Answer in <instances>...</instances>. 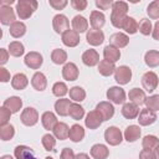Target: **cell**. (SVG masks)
I'll return each mask as SVG.
<instances>
[{
    "instance_id": "cell-27",
    "label": "cell",
    "mask_w": 159,
    "mask_h": 159,
    "mask_svg": "<svg viewBox=\"0 0 159 159\" xmlns=\"http://www.w3.org/2000/svg\"><path fill=\"white\" fill-rule=\"evenodd\" d=\"M52 132H53V135H55L57 139H60V140H65V139L68 138L70 128H68V125H67L66 123H63V122H58V123L55 125V128H53Z\"/></svg>"
},
{
    "instance_id": "cell-50",
    "label": "cell",
    "mask_w": 159,
    "mask_h": 159,
    "mask_svg": "<svg viewBox=\"0 0 159 159\" xmlns=\"http://www.w3.org/2000/svg\"><path fill=\"white\" fill-rule=\"evenodd\" d=\"M48 4H50V6L53 7L55 10H62L68 2H67V0H50Z\"/></svg>"
},
{
    "instance_id": "cell-46",
    "label": "cell",
    "mask_w": 159,
    "mask_h": 159,
    "mask_svg": "<svg viewBox=\"0 0 159 159\" xmlns=\"http://www.w3.org/2000/svg\"><path fill=\"white\" fill-rule=\"evenodd\" d=\"M41 142H42V145H43L45 150H48V152L53 150V148L56 145V139H55V137L52 134H45L42 137Z\"/></svg>"
},
{
    "instance_id": "cell-31",
    "label": "cell",
    "mask_w": 159,
    "mask_h": 159,
    "mask_svg": "<svg viewBox=\"0 0 159 159\" xmlns=\"http://www.w3.org/2000/svg\"><path fill=\"white\" fill-rule=\"evenodd\" d=\"M72 27L75 31H77L78 34L80 32H84L87 31L88 29V21L86 20V17L81 16V15H76L73 19H72Z\"/></svg>"
},
{
    "instance_id": "cell-4",
    "label": "cell",
    "mask_w": 159,
    "mask_h": 159,
    "mask_svg": "<svg viewBox=\"0 0 159 159\" xmlns=\"http://www.w3.org/2000/svg\"><path fill=\"white\" fill-rule=\"evenodd\" d=\"M20 119H21L22 124H25L27 127H32L39 122V113L35 108L27 107L22 111V113L20 116Z\"/></svg>"
},
{
    "instance_id": "cell-16",
    "label": "cell",
    "mask_w": 159,
    "mask_h": 159,
    "mask_svg": "<svg viewBox=\"0 0 159 159\" xmlns=\"http://www.w3.org/2000/svg\"><path fill=\"white\" fill-rule=\"evenodd\" d=\"M62 77L66 81H76L78 78V68L73 62H68L62 68Z\"/></svg>"
},
{
    "instance_id": "cell-25",
    "label": "cell",
    "mask_w": 159,
    "mask_h": 159,
    "mask_svg": "<svg viewBox=\"0 0 159 159\" xmlns=\"http://www.w3.org/2000/svg\"><path fill=\"white\" fill-rule=\"evenodd\" d=\"M31 84L36 91H43L47 86L46 76L42 72H36L31 78Z\"/></svg>"
},
{
    "instance_id": "cell-14",
    "label": "cell",
    "mask_w": 159,
    "mask_h": 159,
    "mask_svg": "<svg viewBox=\"0 0 159 159\" xmlns=\"http://www.w3.org/2000/svg\"><path fill=\"white\" fill-rule=\"evenodd\" d=\"M62 42L68 47H75L80 43V34L75 30H67L62 34Z\"/></svg>"
},
{
    "instance_id": "cell-52",
    "label": "cell",
    "mask_w": 159,
    "mask_h": 159,
    "mask_svg": "<svg viewBox=\"0 0 159 159\" xmlns=\"http://www.w3.org/2000/svg\"><path fill=\"white\" fill-rule=\"evenodd\" d=\"M87 4H88V2H87L86 0H72V1H71L72 7H73L75 10H78V11L84 10L86 6H87Z\"/></svg>"
},
{
    "instance_id": "cell-61",
    "label": "cell",
    "mask_w": 159,
    "mask_h": 159,
    "mask_svg": "<svg viewBox=\"0 0 159 159\" xmlns=\"http://www.w3.org/2000/svg\"><path fill=\"white\" fill-rule=\"evenodd\" d=\"M0 159H12V157H11V155H9V154H6V155H2Z\"/></svg>"
},
{
    "instance_id": "cell-42",
    "label": "cell",
    "mask_w": 159,
    "mask_h": 159,
    "mask_svg": "<svg viewBox=\"0 0 159 159\" xmlns=\"http://www.w3.org/2000/svg\"><path fill=\"white\" fill-rule=\"evenodd\" d=\"M70 117L75 120H80L83 118L84 116V109L82 106H80L78 103H72L71 107H70V112H68Z\"/></svg>"
},
{
    "instance_id": "cell-32",
    "label": "cell",
    "mask_w": 159,
    "mask_h": 159,
    "mask_svg": "<svg viewBox=\"0 0 159 159\" xmlns=\"http://www.w3.org/2000/svg\"><path fill=\"white\" fill-rule=\"evenodd\" d=\"M116 71V65L111 61H107V60H102L99 61V65H98V72L102 75V76H111L112 73H114Z\"/></svg>"
},
{
    "instance_id": "cell-40",
    "label": "cell",
    "mask_w": 159,
    "mask_h": 159,
    "mask_svg": "<svg viewBox=\"0 0 159 159\" xmlns=\"http://www.w3.org/2000/svg\"><path fill=\"white\" fill-rule=\"evenodd\" d=\"M51 60H52V62L56 63V65H62V63H65L66 60H67V53H66V51L62 50V48H55V50L52 51V53H51Z\"/></svg>"
},
{
    "instance_id": "cell-21",
    "label": "cell",
    "mask_w": 159,
    "mask_h": 159,
    "mask_svg": "<svg viewBox=\"0 0 159 159\" xmlns=\"http://www.w3.org/2000/svg\"><path fill=\"white\" fill-rule=\"evenodd\" d=\"M109 42H111V45H113L118 48H123L129 43V37L123 32H116L111 36Z\"/></svg>"
},
{
    "instance_id": "cell-37",
    "label": "cell",
    "mask_w": 159,
    "mask_h": 159,
    "mask_svg": "<svg viewBox=\"0 0 159 159\" xmlns=\"http://www.w3.org/2000/svg\"><path fill=\"white\" fill-rule=\"evenodd\" d=\"M144 61H145L147 66H149V67L159 66V51H155V50L148 51L144 56Z\"/></svg>"
},
{
    "instance_id": "cell-26",
    "label": "cell",
    "mask_w": 159,
    "mask_h": 159,
    "mask_svg": "<svg viewBox=\"0 0 159 159\" xmlns=\"http://www.w3.org/2000/svg\"><path fill=\"white\" fill-rule=\"evenodd\" d=\"M71 101L70 99H66V98H62V99H57L56 103H55V109H56V113L61 117H65V116H68V112H70V107H71Z\"/></svg>"
},
{
    "instance_id": "cell-47",
    "label": "cell",
    "mask_w": 159,
    "mask_h": 159,
    "mask_svg": "<svg viewBox=\"0 0 159 159\" xmlns=\"http://www.w3.org/2000/svg\"><path fill=\"white\" fill-rule=\"evenodd\" d=\"M67 92H68V88H67L66 83H63V82H56L53 84V87H52V93L56 97H58V98L60 97H63Z\"/></svg>"
},
{
    "instance_id": "cell-18",
    "label": "cell",
    "mask_w": 159,
    "mask_h": 159,
    "mask_svg": "<svg viewBox=\"0 0 159 159\" xmlns=\"http://www.w3.org/2000/svg\"><path fill=\"white\" fill-rule=\"evenodd\" d=\"M96 109L101 113V116L103 117V120H108L114 116V107L109 103V102H99L96 107Z\"/></svg>"
},
{
    "instance_id": "cell-12",
    "label": "cell",
    "mask_w": 159,
    "mask_h": 159,
    "mask_svg": "<svg viewBox=\"0 0 159 159\" xmlns=\"http://www.w3.org/2000/svg\"><path fill=\"white\" fill-rule=\"evenodd\" d=\"M157 120V114L154 111L149 109V108H144L140 111L139 116H138V122L140 125H150Z\"/></svg>"
},
{
    "instance_id": "cell-59",
    "label": "cell",
    "mask_w": 159,
    "mask_h": 159,
    "mask_svg": "<svg viewBox=\"0 0 159 159\" xmlns=\"http://www.w3.org/2000/svg\"><path fill=\"white\" fill-rule=\"evenodd\" d=\"M15 1L14 0H1L0 1V5H7V6H11V4H14Z\"/></svg>"
},
{
    "instance_id": "cell-56",
    "label": "cell",
    "mask_w": 159,
    "mask_h": 159,
    "mask_svg": "<svg viewBox=\"0 0 159 159\" xmlns=\"http://www.w3.org/2000/svg\"><path fill=\"white\" fill-rule=\"evenodd\" d=\"M9 58V51L5 48H0V65H5Z\"/></svg>"
},
{
    "instance_id": "cell-28",
    "label": "cell",
    "mask_w": 159,
    "mask_h": 159,
    "mask_svg": "<svg viewBox=\"0 0 159 159\" xmlns=\"http://www.w3.org/2000/svg\"><path fill=\"white\" fill-rule=\"evenodd\" d=\"M140 128H139V125H129V127H127L125 128V130H124V139L128 142V143H133V142H135L137 139H139V137H140Z\"/></svg>"
},
{
    "instance_id": "cell-57",
    "label": "cell",
    "mask_w": 159,
    "mask_h": 159,
    "mask_svg": "<svg viewBox=\"0 0 159 159\" xmlns=\"http://www.w3.org/2000/svg\"><path fill=\"white\" fill-rule=\"evenodd\" d=\"M152 36L154 40H159V21L155 22L154 27H153V31H152Z\"/></svg>"
},
{
    "instance_id": "cell-38",
    "label": "cell",
    "mask_w": 159,
    "mask_h": 159,
    "mask_svg": "<svg viewBox=\"0 0 159 159\" xmlns=\"http://www.w3.org/2000/svg\"><path fill=\"white\" fill-rule=\"evenodd\" d=\"M16 159H27L29 157L34 155V150L26 145H17L14 150Z\"/></svg>"
},
{
    "instance_id": "cell-36",
    "label": "cell",
    "mask_w": 159,
    "mask_h": 159,
    "mask_svg": "<svg viewBox=\"0 0 159 159\" xmlns=\"http://www.w3.org/2000/svg\"><path fill=\"white\" fill-rule=\"evenodd\" d=\"M142 147L148 150H155L159 147V139L155 135H145L142 140Z\"/></svg>"
},
{
    "instance_id": "cell-49",
    "label": "cell",
    "mask_w": 159,
    "mask_h": 159,
    "mask_svg": "<svg viewBox=\"0 0 159 159\" xmlns=\"http://www.w3.org/2000/svg\"><path fill=\"white\" fill-rule=\"evenodd\" d=\"M11 112L6 108V107H1L0 108V124L1 125H5V124H7V122H9V119H10V117H11Z\"/></svg>"
},
{
    "instance_id": "cell-1",
    "label": "cell",
    "mask_w": 159,
    "mask_h": 159,
    "mask_svg": "<svg viewBox=\"0 0 159 159\" xmlns=\"http://www.w3.org/2000/svg\"><path fill=\"white\" fill-rule=\"evenodd\" d=\"M128 12V4L124 1H116L112 5V14H111V22L114 27L122 29L123 22L127 17Z\"/></svg>"
},
{
    "instance_id": "cell-62",
    "label": "cell",
    "mask_w": 159,
    "mask_h": 159,
    "mask_svg": "<svg viewBox=\"0 0 159 159\" xmlns=\"http://www.w3.org/2000/svg\"><path fill=\"white\" fill-rule=\"evenodd\" d=\"M27 159H37V158H35V157H34V155H31V157H29V158H27Z\"/></svg>"
},
{
    "instance_id": "cell-17",
    "label": "cell",
    "mask_w": 159,
    "mask_h": 159,
    "mask_svg": "<svg viewBox=\"0 0 159 159\" xmlns=\"http://www.w3.org/2000/svg\"><path fill=\"white\" fill-rule=\"evenodd\" d=\"M139 106H137L135 103L133 102H128V103H124L123 104V108H122V114L124 118L127 119H134L139 116Z\"/></svg>"
},
{
    "instance_id": "cell-44",
    "label": "cell",
    "mask_w": 159,
    "mask_h": 159,
    "mask_svg": "<svg viewBox=\"0 0 159 159\" xmlns=\"http://www.w3.org/2000/svg\"><path fill=\"white\" fill-rule=\"evenodd\" d=\"M147 14L149 15L150 19L153 20H157L159 19V0H154L152 1L148 7H147Z\"/></svg>"
},
{
    "instance_id": "cell-45",
    "label": "cell",
    "mask_w": 159,
    "mask_h": 159,
    "mask_svg": "<svg viewBox=\"0 0 159 159\" xmlns=\"http://www.w3.org/2000/svg\"><path fill=\"white\" fill-rule=\"evenodd\" d=\"M138 31H139L142 35H144V36L150 35V34H152V31H153V26H152L150 20H148V19H142V20H140V22H139Z\"/></svg>"
},
{
    "instance_id": "cell-10",
    "label": "cell",
    "mask_w": 159,
    "mask_h": 159,
    "mask_svg": "<svg viewBox=\"0 0 159 159\" xmlns=\"http://www.w3.org/2000/svg\"><path fill=\"white\" fill-rule=\"evenodd\" d=\"M102 122H104V120H103V117L101 116V113H99L97 109L91 111V112L87 114L86 119H84V124H86V127L89 128V129H97V128L102 124Z\"/></svg>"
},
{
    "instance_id": "cell-41",
    "label": "cell",
    "mask_w": 159,
    "mask_h": 159,
    "mask_svg": "<svg viewBox=\"0 0 159 159\" xmlns=\"http://www.w3.org/2000/svg\"><path fill=\"white\" fill-rule=\"evenodd\" d=\"M70 98L76 102H82L86 98V91L80 86H75L70 88Z\"/></svg>"
},
{
    "instance_id": "cell-39",
    "label": "cell",
    "mask_w": 159,
    "mask_h": 159,
    "mask_svg": "<svg viewBox=\"0 0 159 159\" xmlns=\"http://www.w3.org/2000/svg\"><path fill=\"white\" fill-rule=\"evenodd\" d=\"M25 52V47L20 41H12L9 43V53L14 57H20Z\"/></svg>"
},
{
    "instance_id": "cell-20",
    "label": "cell",
    "mask_w": 159,
    "mask_h": 159,
    "mask_svg": "<svg viewBox=\"0 0 159 159\" xmlns=\"http://www.w3.org/2000/svg\"><path fill=\"white\" fill-rule=\"evenodd\" d=\"M128 97H129L130 102L135 103L137 106H142V104H144L145 101H147L145 92H144L143 89H140V88H137V87H135V88H132V89L129 91Z\"/></svg>"
},
{
    "instance_id": "cell-48",
    "label": "cell",
    "mask_w": 159,
    "mask_h": 159,
    "mask_svg": "<svg viewBox=\"0 0 159 159\" xmlns=\"http://www.w3.org/2000/svg\"><path fill=\"white\" fill-rule=\"evenodd\" d=\"M145 104H147V108H149L154 112L159 111V94H153V96L148 97L145 101Z\"/></svg>"
},
{
    "instance_id": "cell-9",
    "label": "cell",
    "mask_w": 159,
    "mask_h": 159,
    "mask_svg": "<svg viewBox=\"0 0 159 159\" xmlns=\"http://www.w3.org/2000/svg\"><path fill=\"white\" fill-rule=\"evenodd\" d=\"M24 62H25V65L27 67H30L32 70H37V68L41 67V65L43 62V58H42V55L41 53H39L36 51H31V52H29L25 56Z\"/></svg>"
},
{
    "instance_id": "cell-22",
    "label": "cell",
    "mask_w": 159,
    "mask_h": 159,
    "mask_svg": "<svg viewBox=\"0 0 159 159\" xmlns=\"http://www.w3.org/2000/svg\"><path fill=\"white\" fill-rule=\"evenodd\" d=\"M103 56H104V60L107 61H111V62H117L120 57V51L118 47L113 46V45H107L103 50Z\"/></svg>"
},
{
    "instance_id": "cell-7",
    "label": "cell",
    "mask_w": 159,
    "mask_h": 159,
    "mask_svg": "<svg viewBox=\"0 0 159 159\" xmlns=\"http://www.w3.org/2000/svg\"><path fill=\"white\" fill-rule=\"evenodd\" d=\"M52 26H53L55 32H57V34H65L67 30H70V21H68V19L65 15L57 14V15L53 16Z\"/></svg>"
},
{
    "instance_id": "cell-33",
    "label": "cell",
    "mask_w": 159,
    "mask_h": 159,
    "mask_svg": "<svg viewBox=\"0 0 159 159\" xmlns=\"http://www.w3.org/2000/svg\"><path fill=\"white\" fill-rule=\"evenodd\" d=\"M68 138H70L72 142H75V143L81 142V140L84 138V129H83L80 124H73V125L70 128Z\"/></svg>"
},
{
    "instance_id": "cell-34",
    "label": "cell",
    "mask_w": 159,
    "mask_h": 159,
    "mask_svg": "<svg viewBox=\"0 0 159 159\" xmlns=\"http://www.w3.org/2000/svg\"><path fill=\"white\" fill-rule=\"evenodd\" d=\"M10 35L15 39H19L25 35L26 32V25L21 21H15L12 25H10Z\"/></svg>"
},
{
    "instance_id": "cell-19",
    "label": "cell",
    "mask_w": 159,
    "mask_h": 159,
    "mask_svg": "<svg viewBox=\"0 0 159 159\" xmlns=\"http://www.w3.org/2000/svg\"><path fill=\"white\" fill-rule=\"evenodd\" d=\"M89 22H91V26L92 29H96V30H101L106 22V16L103 12L101 11H92L91 12V16H89Z\"/></svg>"
},
{
    "instance_id": "cell-2",
    "label": "cell",
    "mask_w": 159,
    "mask_h": 159,
    "mask_svg": "<svg viewBox=\"0 0 159 159\" xmlns=\"http://www.w3.org/2000/svg\"><path fill=\"white\" fill-rule=\"evenodd\" d=\"M37 9V1L35 0H20L16 2V12L21 20L29 19Z\"/></svg>"
},
{
    "instance_id": "cell-30",
    "label": "cell",
    "mask_w": 159,
    "mask_h": 159,
    "mask_svg": "<svg viewBox=\"0 0 159 159\" xmlns=\"http://www.w3.org/2000/svg\"><path fill=\"white\" fill-rule=\"evenodd\" d=\"M41 122H42L43 128L47 129V130H53L55 125L58 123L56 116L52 112H45L42 114V117H41Z\"/></svg>"
},
{
    "instance_id": "cell-8",
    "label": "cell",
    "mask_w": 159,
    "mask_h": 159,
    "mask_svg": "<svg viewBox=\"0 0 159 159\" xmlns=\"http://www.w3.org/2000/svg\"><path fill=\"white\" fill-rule=\"evenodd\" d=\"M107 98L116 104H122L125 102V92L123 88L114 86L107 91Z\"/></svg>"
},
{
    "instance_id": "cell-53",
    "label": "cell",
    "mask_w": 159,
    "mask_h": 159,
    "mask_svg": "<svg viewBox=\"0 0 159 159\" xmlns=\"http://www.w3.org/2000/svg\"><path fill=\"white\" fill-rule=\"evenodd\" d=\"M75 153H73V150L71 149V148H65L62 152H61V155H60V158L61 159H75Z\"/></svg>"
},
{
    "instance_id": "cell-5",
    "label": "cell",
    "mask_w": 159,
    "mask_h": 159,
    "mask_svg": "<svg viewBox=\"0 0 159 159\" xmlns=\"http://www.w3.org/2000/svg\"><path fill=\"white\" fill-rule=\"evenodd\" d=\"M158 82H159V80H158L157 73H154V72H152V71L145 72V73L143 75V77H142V86H143V88H144L147 92H149V93L153 92L154 89H157Z\"/></svg>"
},
{
    "instance_id": "cell-63",
    "label": "cell",
    "mask_w": 159,
    "mask_h": 159,
    "mask_svg": "<svg viewBox=\"0 0 159 159\" xmlns=\"http://www.w3.org/2000/svg\"><path fill=\"white\" fill-rule=\"evenodd\" d=\"M45 159H53V158H51V157H46Z\"/></svg>"
},
{
    "instance_id": "cell-6",
    "label": "cell",
    "mask_w": 159,
    "mask_h": 159,
    "mask_svg": "<svg viewBox=\"0 0 159 159\" xmlns=\"http://www.w3.org/2000/svg\"><path fill=\"white\" fill-rule=\"evenodd\" d=\"M114 80L119 84H127L132 80V70L128 66H119L114 71Z\"/></svg>"
},
{
    "instance_id": "cell-51",
    "label": "cell",
    "mask_w": 159,
    "mask_h": 159,
    "mask_svg": "<svg viewBox=\"0 0 159 159\" xmlns=\"http://www.w3.org/2000/svg\"><path fill=\"white\" fill-rule=\"evenodd\" d=\"M113 1L112 0H96V6L99 10H108L109 7H112Z\"/></svg>"
},
{
    "instance_id": "cell-23",
    "label": "cell",
    "mask_w": 159,
    "mask_h": 159,
    "mask_svg": "<svg viewBox=\"0 0 159 159\" xmlns=\"http://www.w3.org/2000/svg\"><path fill=\"white\" fill-rule=\"evenodd\" d=\"M2 106L6 107L11 113H17L22 107V101H21L20 97L12 96V97H9L7 99H5Z\"/></svg>"
},
{
    "instance_id": "cell-58",
    "label": "cell",
    "mask_w": 159,
    "mask_h": 159,
    "mask_svg": "<svg viewBox=\"0 0 159 159\" xmlns=\"http://www.w3.org/2000/svg\"><path fill=\"white\" fill-rule=\"evenodd\" d=\"M75 159H89V157L86 154V153H80L75 157Z\"/></svg>"
},
{
    "instance_id": "cell-3",
    "label": "cell",
    "mask_w": 159,
    "mask_h": 159,
    "mask_svg": "<svg viewBox=\"0 0 159 159\" xmlns=\"http://www.w3.org/2000/svg\"><path fill=\"white\" fill-rule=\"evenodd\" d=\"M104 139L109 145H118L123 140V135L119 128L117 127H108L104 132Z\"/></svg>"
},
{
    "instance_id": "cell-55",
    "label": "cell",
    "mask_w": 159,
    "mask_h": 159,
    "mask_svg": "<svg viewBox=\"0 0 159 159\" xmlns=\"http://www.w3.org/2000/svg\"><path fill=\"white\" fill-rule=\"evenodd\" d=\"M0 81L1 82H9L10 81V72L4 67L0 68Z\"/></svg>"
},
{
    "instance_id": "cell-60",
    "label": "cell",
    "mask_w": 159,
    "mask_h": 159,
    "mask_svg": "<svg viewBox=\"0 0 159 159\" xmlns=\"http://www.w3.org/2000/svg\"><path fill=\"white\" fill-rule=\"evenodd\" d=\"M154 153H155V159H159V147L154 150Z\"/></svg>"
},
{
    "instance_id": "cell-54",
    "label": "cell",
    "mask_w": 159,
    "mask_h": 159,
    "mask_svg": "<svg viewBox=\"0 0 159 159\" xmlns=\"http://www.w3.org/2000/svg\"><path fill=\"white\" fill-rule=\"evenodd\" d=\"M139 159H155V153L153 150L143 149L139 153Z\"/></svg>"
},
{
    "instance_id": "cell-35",
    "label": "cell",
    "mask_w": 159,
    "mask_h": 159,
    "mask_svg": "<svg viewBox=\"0 0 159 159\" xmlns=\"http://www.w3.org/2000/svg\"><path fill=\"white\" fill-rule=\"evenodd\" d=\"M138 27H139V24L137 22V20L134 17H130V16H127L125 17V20L123 22V26H122V29L125 32H128L129 35L135 34L138 31Z\"/></svg>"
},
{
    "instance_id": "cell-24",
    "label": "cell",
    "mask_w": 159,
    "mask_h": 159,
    "mask_svg": "<svg viewBox=\"0 0 159 159\" xmlns=\"http://www.w3.org/2000/svg\"><path fill=\"white\" fill-rule=\"evenodd\" d=\"M91 155L94 159H107L109 155V149L103 144H94L91 148Z\"/></svg>"
},
{
    "instance_id": "cell-13",
    "label": "cell",
    "mask_w": 159,
    "mask_h": 159,
    "mask_svg": "<svg viewBox=\"0 0 159 159\" xmlns=\"http://www.w3.org/2000/svg\"><path fill=\"white\" fill-rule=\"evenodd\" d=\"M87 42L92 46H98L104 41V34L102 32V30H96V29H91L87 31L86 35Z\"/></svg>"
},
{
    "instance_id": "cell-29",
    "label": "cell",
    "mask_w": 159,
    "mask_h": 159,
    "mask_svg": "<svg viewBox=\"0 0 159 159\" xmlns=\"http://www.w3.org/2000/svg\"><path fill=\"white\" fill-rule=\"evenodd\" d=\"M27 84H29V80L24 73H16L11 80V86L16 91L25 89Z\"/></svg>"
},
{
    "instance_id": "cell-15",
    "label": "cell",
    "mask_w": 159,
    "mask_h": 159,
    "mask_svg": "<svg viewBox=\"0 0 159 159\" xmlns=\"http://www.w3.org/2000/svg\"><path fill=\"white\" fill-rule=\"evenodd\" d=\"M82 62L86 65V66H89V67H93L99 63V55L96 50L93 48H89L87 51L83 52L82 55Z\"/></svg>"
},
{
    "instance_id": "cell-43",
    "label": "cell",
    "mask_w": 159,
    "mask_h": 159,
    "mask_svg": "<svg viewBox=\"0 0 159 159\" xmlns=\"http://www.w3.org/2000/svg\"><path fill=\"white\" fill-rule=\"evenodd\" d=\"M15 135V129H14V125L11 124H5V125H1L0 128V138L1 140H10L12 139V137Z\"/></svg>"
},
{
    "instance_id": "cell-11",
    "label": "cell",
    "mask_w": 159,
    "mask_h": 159,
    "mask_svg": "<svg viewBox=\"0 0 159 159\" xmlns=\"http://www.w3.org/2000/svg\"><path fill=\"white\" fill-rule=\"evenodd\" d=\"M0 21L2 25H12L15 22V12L11 6L0 5Z\"/></svg>"
}]
</instances>
